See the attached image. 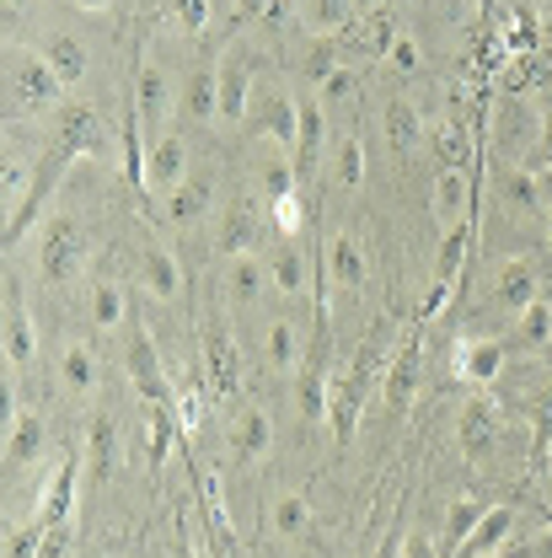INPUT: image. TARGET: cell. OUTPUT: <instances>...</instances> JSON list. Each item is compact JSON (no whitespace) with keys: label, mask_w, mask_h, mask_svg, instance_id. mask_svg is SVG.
Listing matches in <instances>:
<instances>
[{"label":"cell","mask_w":552,"mask_h":558,"mask_svg":"<svg viewBox=\"0 0 552 558\" xmlns=\"http://www.w3.org/2000/svg\"><path fill=\"white\" fill-rule=\"evenodd\" d=\"M60 92H65V81L54 75V65L44 54H33V49L5 54V102L16 113H49L60 102Z\"/></svg>","instance_id":"6da1fadb"},{"label":"cell","mask_w":552,"mask_h":558,"mask_svg":"<svg viewBox=\"0 0 552 558\" xmlns=\"http://www.w3.org/2000/svg\"><path fill=\"white\" fill-rule=\"evenodd\" d=\"M274 231V220H269V205L263 199H253L247 189L242 194H231V205L220 215V236H214V247L225 253V258H242V253H258V242Z\"/></svg>","instance_id":"7a4b0ae2"},{"label":"cell","mask_w":552,"mask_h":558,"mask_svg":"<svg viewBox=\"0 0 552 558\" xmlns=\"http://www.w3.org/2000/svg\"><path fill=\"white\" fill-rule=\"evenodd\" d=\"M38 269L49 284H70V279L86 269V231L75 215H54L44 226V247H38Z\"/></svg>","instance_id":"3957f363"},{"label":"cell","mask_w":552,"mask_h":558,"mask_svg":"<svg viewBox=\"0 0 552 558\" xmlns=\"http://www.w3.org/2000/svg\"><path fill=\"white\" fill-rule=\"evenodd\" d=\"M295 124H300V97H290L284 86L258 92L253 108H247V135L274 140L279 150H295Z\"/></svg>","instance_id":"277c9868"},{"label":"cell","mask_w":552,"mask_h":558,"mask_svg":"<svg viewBox=\"0 0 552 558\" xmlns=\"http://www.w3.org/2000/svg\"><path fill=\"white\" fill-rule=\"evenodd\" d=\"M124 371H130V381H135L139 403H177V392H172V376H167V365H161V354L150 344V333L135 328L130 333V344H124Z\"/></svg>","instance_id":"5b68a950"},{"label":"cell","mask_w":552,"mask_h":558,"mask_svg":"<svg viewBox=\"0 0 552 558\" xmlns=\"http://www.w3.org/2000/svg\"><path fill=\"white\" fill-rule=\"evenodd\" d=\"M456 446L467 451V462H488L499 451V409H493L488 392L462 403V414H456Z\"/></svg>","instance_id":"8992f818"},{"label":"cell","mask_w":552,"mask_h":558,"mask_svg":"<svg viewBox=\"0 0 552 558\" xmlns=\"http://www.w3.org/2000/svg\"><path fill=\"white\" fill-rule=\"evenodd\" d=\"M295 409H300V424H322L333 409V398H328V344L322 339L311 344V354L295 371Z\"/></svg>","instance_id":"52a82bcc"},{"label":"cell","mask_w":552,"mask_h":558,"mask_svg":"<svg viewBox=\"0 0 552 558\" xmlns=\"http://www.w3.org/2000/svg\"><path fill=\"white\" fill-rule=\"evenodd\" d=\"M199 365H205L214 398H231L242 387V354H236V339L220 323H205V354H199Z\"/></svg>","instance_id":"ba28073f"},{"label":"cell","mask_w":552,"mask_h":558,"mask_svg":"<svg viewBox=\"0 0 552 558\" xmlns=\"http://www.w3.org/2000/svg\"><path fill=\"white\" fill-rule=\"evenodd\" d=\"M418 381H424V349H418V339H408V344L387 360V381H381V398H387L392 414H408V409H414Z\"/></svg>","instance_id":"9c48e42d"},{"label":"cell","mask_w":552,"mask_h":558,"mask_svg":"<svg viewBox=\"0 0 552 558\" xmlns=\"http://www.w3.org/2000/svg\"><path fill=\"white\" fill-rule=\"evenodd\" d=\"M188 178V140L177 135V130H167V135L150 140V161H145V183L156 189V194H172L177 183Z\"/></svg>","instance_id":"30bf717a"},{"label":"cell","mask_w":552,"mask_h":558,"mask_svg":"<svg viewBox=\"0 0 552 558\" xmlns=\"http://www.w3.org/2000/svg\"><path fill=\"white\" fill-rule=\"evenodd\" d=\"M322 145H328V102L322 97H300V124H295V150H290V161H295L300 178L317 172Z\"/></svg>","instance_id":"8fae6325"},{"label":"cell","mask_w":552,"mask_h":558,"mask_svg":"<svg viewBox=\"0 0 552 558\" xmlns=\"http://www.w3.org/2000/svg\"><path fill=\"white\" fill-rule=\"evenodd\" d=\"M478 209V178L473 172H440L434 178V226L451 231Z\"/></svg>","instance_id":"7c38bea8"},{"label":"cell","mask_w":552,"mask_h":558,"mask_svg":"<svg viewBox=\"0 0 552 558\" xmlns=\"http://www.w3.org/2000/svg\"><path fill=\"white\" fill-rule=\"evenodd\" d=\"M167 108H172V81H167V70L156 65V60H139V75H135V113H139V124H145V135H156V130H161Z\"/></svg>","instance_id":"4fadbf2b"},{"label":"cell","mask_w":552,"mask_h":558,"mask_svg":"<svg viewBox=\"0 0 552 558\" xmlns=\"http://www.w3.org/2000/svg\"><path fill=\"white\" fill-rule=\"evenodd\" d=\"M0 333H5V360L11 365H27L33 360V317H27V301H22V290H16V275L5 279V312H0Z\"/></svg>","instance_id":"5bb4252c"},{"label":"cell","mask_w":552,"mask_h":558,"mask_svg":"<svg viewBox=\"0 0 552 558\" xmlns=\"http://www.w3.org/2000/svg\"><path fill=\"white\" fill-rule=\"evenodd\" d=\"M531 301H542V275H537V264L531 258H510L504 269H499V284H493V306H504V312H526Z\"/></svg>","instance_id":"9a60e30c"},{"label":"cell","mask_w":552,"mask_h":558,"mask_svg":"<svg viewBox=\"0 0 552 558\" xmlns=\"http://www.w3.org/2000/svg\"><path fill=\"white\" fill-rule=\"evenodd\" d=\"M467 253H473V215L440 236V253H434V301H429V306H440V301H445V290L462 279V269H467Z\"/></svg>","instance_id":"2e32d148"},{"label":"cell","mask_w":552,"mask_h":558,"mask_svg":"<svg viewBox=\"0 0 552 558\" xmlns=\"http://www.w3.org/2000/svg\"><path fill=\"white\" fill-rule=\"evenodd\" d=\"M247 108H253V60L247 54H225L220 60V119L247 124Z\"/></svg>","instance_id":"e0dca14e"},{"label":"cell","mask_w":552,"mask_h":558,"mask_svg":"<svg viewBox=\"0 0 552 558\" xmlns=\"http://www.w3.org/2000/svg\"><path fill=\"white\" fill-rule=\"evenodd\" d=\"M510 537H515V505H488V515L473 526V537L451 558H499Z\"/></svg>","instance_id":"ac0fdd59"},{"label":"cell","mask_w":552,"mask_h":558,"mask_svg":"<svg viewBox=\"0 0 552 558\" xmlns=\"http://www.w3.org/2000/svg\"><path fill=\"white\" fill-rule=\"evenodd\" d=\"M328 279L348 290V295H359L365 290V279H370V258H365V247H359V236L354 231H339L333 242H328Z\"/></svg>","instance_id":"d6986e66"},{"label":"cell","mask_w":552,"mask_h":558,"mask_svg":"<svg viewBox=\"0 0 552 558\" xmlns=\"http://www.w3.org/2000/svg\"><path fill=\"white\" fill-rule=\"evenodd\" d=\"M177 113L188 124H209L220 113V65H194L183 81V97H177Z\"/></svg>","instance_id":"ffe728a7"},{"label":"cell","mask_w":552,"mask_h":558,"mask_svg":"<svg viewBox=\"0 0 552 558\" xmlns=\"http://www.w3.org/2000/svg\"><path fill=\"white\" fill-rule=\"evenodd\" d=\"M209 205H214V178H209V172H188L172 194H161V209H167L172 226H194V220H205Z\"/></svg>","instance_id":"44dd1931"},{"label":"cell","mask_w":552,"mask_h":558,"mask_svg":"<svg viewBox=\"0 0 552 558\" xmlns=\"http://www.w3.org/2000/svg\"><path fill=\"white\" fill-rule=\"evenodd\" d=\"M220 290L231 306H253L263 290H269V264H258V253H242V258H225V275Z\"/></svg>","instance_id":"7402d4cb"},{"label":"cell","mask_w":552,"mask_h":558,"mask_svg":"<svg viewBox=\"0 0 552 558\" xmlns=\"http://www.w3.org/2000/svg\"><path fill=\"white\" fill-rule=\"evenodd\" d=\"M499 371H504V344L499 339H462L456 344V376L462 381L488 387V381H499Z\"/></svg>","instance_id":"603a6c76"},{"label":"cell","mask_w":552,"mask_h":558,"mask_svg":"<svg viewBox=\"0 0 552 558\" xmlns=\"http://www.w3.org/2000/svg\"><path fill=\"white\" fill-rule=\"evenodd\" d=\"M139 284H145L156 301H177L183 269H177V258H172L161 242H145V253H139Z\"/></svg>","instance_id":"cb8c5ba5"},{"label":"cell","mask_w":552,"mask_h":558,"mask_svg":"<svg viewBox=\"0 0 552 558\" xmlns=\"http://www.w3.org/2000/svg\"><path fill=\"white\" fill-rule=\"evenodd\" d=\"M81 462H86V457H65L60 473L49 478V494H44V505H38V521H44V526H65L70 521V510H75V484H81Z\"/></svg>","instance_id":"d4e9b609"},{"label":"cell","mask_w":552,"mask_h":558,"mask_svg":"<svg viewBox=\"0 0 552 558\" xmlns=\"http://www.w3.org/2000/svg\"><path fill=\"white\" fill-rule=\"evenodd\" d=\"M38 451H44V418L27 414V409H16L11 424H5V468L16 473V468H27Z\"/></svg>","instance_id":"484cf974"},{"label":"cell","mask_w":552,"mask_h":558,"mask_svg":"<svg viewBox=\"0 0 552 558\" xmlns=\"http://www.w3.org/2000/svg\"><path fill=\"white\" fill-rule=\"evenodd\" d=\"M113 462H119V418L91 414V424H86V468H91V478H108Z\"/></svg>","instance_id":"4316f807"},{"label":"cell","mask_w":552,"mask_h":558,"mask_svg":"<svg viewBox=\"0 0 552 558\" xmlns=\"http://www.w3.org/2000/svg\"><path fill=\"white\" fill-rule=\"evenodd\" d=\"M269 284L279 295H300L306 290V253L295 236H279L274 253H269Z\"/></svg>","instance_id":"83f0119b"},{"label":"cell","mask_w":552,"mask_h":558,"mask_svg":"<svg viewBox=\"0 0 552 558\" xmlns=\"http://www.w3.org/2000/svg\"><path fill=\"white\" fill-rule=\"evenodd\" d=\"M424 113H418L408 97H397V102H387V145L397 150V156H414L418 145H424Z\"/></svg>","instance_id":"f1b7e54d"},{"label":"cell","mask_w":552,"mask_h":558,"mask_svg":"<svg viewBox=\"0 0 552 558\" xmlns=\"http://www.w3.org/2000/svg\"><path fill=\"white\" fill-rule=\"evenodd\" d=\"M295 183H300V172H295V161H290V150H274V156H263V167H258V189H253V194H258L263 205L274 209L279 199H290V194H300Z\"/></svg>","instance_id":"f546056e"},{"label":"cell","mask_w":552,"mask_h":558,"mask_svg":"<svg viewBox=\"0 0 552 558\" xmlns=\"http://www.w3.org/2000/svg\"><path fill=\"white\" fill-rule=\"evenodd\" d=\"M499 194H504V205L515 209V215H548L542 183H537L531 167H504V172H499Z\"/></svg>","instance_id":"4dcf8cb0"},{"label":"cell","mask_w":552,"mask_h":558,"mask_svg":"<svg viewBox=\"0 0 552 558\" xmlns=\"http://www.w3.org/2000/svg\"><path fill=\"white\" fill-rule=\"evenodd\" d=\"M269 446H274V424H269V414H263V409H247V414L236 418V429H231L236 462H258Z\"/></svg>","instance_id":"1f68e13d"},{"label":"cell","mask_w":552,"mask_h":558,"mask_svg":"<svg viewBox=\"0 0 552 558\" xmlns=\"http://www.w3.org/2000/svg\"><path fill=\"white\" fill-rule=\"evenodd\" d=\"M499 119H504V130H499V145H504V150H531L537 135H542V113L526 108V102H504Z\"/></svg>","instance_id":"d6a6232c"},{"label":"cell","mask_w":552,"mask_h":558,"mask_svg":"<svg viewBox=\"0 0 552 558\" xmlns=\"http://www.w3.org/2000/svg\"><path fill=\"white\" fill-rule=\"evenodd\" d=\"M488 515V499H473V494H456L451 499V515H445V548H440V558H451L467 537H473V526Z\"/></svg>","instance_id":"836d02e7"},{"label":"cell","mask_w":552,"mask_h":558,"mask_svg":"<svg viewBox=\"0 0 552 558\" xmlns=\"http://www.w3.org/2000/svg\"><path fill=\"white\" fill-rule=\"evenodd\" d=\"M102 119H97V108H65L60 113V145L70 150H102Z\"/></svg>","instance_id":"e575fe53"},{"label":"cell","mask_w":552,"mask_h":558,"mask_svg":"<svg viewBox=\"0 0 552 558\" xmlns=\"http://www.w3.org/2000/svg\"><path fill=\"white\" fill-rule=\"evenodd\" d=\"M429 145H434L440 172H462V167H467V124H462V119H440V124L429 130Z\"/></svg>","instance_id":"d590c367"},{"label":"cell","mask_w":552,"mask_h":558,"mask_svg":"<svg viewBox=\"0 0 552 558\" xmlns=\"http://www.w3.org/2000/svg\"><path fill=\"white\" fill-rule=\"evenodd\" d=\"M333 178H339L344 194H354V189L365 183V140L354 135V130L333 140Z\"/></svg>","instance_id":"8d00e7d4"},{"label":"cell","mask_w":552,"mask_h":558,"mask_svg":"<svg viewBox=\"0 0 552 558\" xmlns=\"http://www.w3.org/2000/svg\"><path fill=\"white\" fill-rule=\"evenodd\" d=\"M60 381H65L75 398H86V392H97V354L86 344H70L60 354Z\"/></svg>","instance_id":"74e56055"},{"label":"cell","mask_w":552,"mask_h":558,"mask_svg":"<svg viewBox=\"0 0 552 558\" xmlns=\"http://www.w3.org/2000/svg\"><path fill=\"white\" fill-rule=\"evenodd\" d=\"M354 0H306V22L317 38H344V27L354 22Z\"/></svg>","instance_id":"f35d334b"},{"label":"cell","mask_w":552,"mask_h":558,"mask_svg":"<svg viewBox=\"0 0 552 558\" xmlns=\"http://www.w3.org/2000/svg\"><path fill=\"white\" fill-rule=\"evenodd\" d=\"M44 60L54 65V75L75 86L81 75H86V49H81V38H70V33H54L49 44H44Z\"/></svg>","instance_id":"ab89813d"},{"label":"cell","mask_w":552,"mask_h":558,"mask_svg":"<svg viewBox=\"0 0 552 558\" xmlns=\"http://www.w3.org/2000/svg\"><path fill=\"white\" fill-rule=\"evenodd\" d=\"M263 354H269L274 371H300V339H295V323H290V317H274V323H269Z\"/></svg>","instance_id":"60d3db41"},{"label":"cell","mask_w":552,"mask_h":558,"mask_svg":"<svg viewBox=\"0 0 552 558\" xmlns=\"http://www.w3.org/2000/svg\"><path fill=\"white\" fill-rule=\"evenodd\" d=\"M300 70H306V81H311V86H322L333 70H344V38H317V44L306 49Z\"/></svg>","instance_id":"b9f144b4"},{"label":"cell","mask_w":552,"mask_h":558,"mask_svg":"<svg viewBox=\"0 0 552 558\" xmlns=\"http://www.w3.org/2000/svg\"><path fill=\"white\" fill-rule=\"evenodd\" d=\"M91 323H97L102 333H113V328L124 323V290H119L113 279H97V284H91Z\"/></svg>","instance_id":"7bdbcfd3"},{"label":"cell","mask_w":552,"mask_h":558,"mask_svg":"<svg viewBox=\"0 0 552 558\" xmlns=\"http://www.w3.org/2000/svg\"><path fill=\"white\" fill-rule=\"evenodd\" d=\"M269 521H274L279 537H300V532L311 526V505H306L300 494H279L274 510H269Z\"/></svg>","instance_id":"ee69618b"},{"label":"cell","mask_w":552,"mask_h":558,"mask_svg":"<svg viewBox=\"0 0 552 558\" xmlns=\"http://www.w3.org/2000/svg\"><path fill=\"white\" fill-rule=\"evenodd\" d=\"M499 558H552V526L542 521L537 532H526V537H510Z\"/></svg>","instance_id":"f6af8a7d"},{"label":"cell","mask_w":552,"mask_h":558,"mask_svg":"<svg viewBox=\"0 0 552 558\" xmlns=\"http://www.w3.org/2000/svg\"><path fill=\"white\" fill-rule=\"evenodd\" d=\"M520 339H526V344H552V306L548 301H531V306L520 312Z\"/></svg>","instance_id":"bcb514c9"},{"label":"cell","mask_w":552,"mask_h":558,"mask_svg":"<svg viewBox=\"0 0 552 558\" xmlns=\"http://www.w3.org/2000/svg\"><path fill=\"white\" fill-rule=\"evenodd\" d=\"M354 86H359V70H354V65H344V70H333V75H328V81L317 86V97H322L328 108H339L344 97H354Z\"/></svg>","instance_id":"7dc6e473"},{"label":"cell","mask_w":552,"mask_h":558,"mask_svg":"<svg viewBox=\"0 0 552 558\" xmlns=\"http://www.w3.org/2000/svg\"><path fill=\"white\" fill-rule=\"evenodd\" d=\"M284 5H290V0H236L231 27H236V22H274V16H284Z\"/></svg>","instance_id":"c3c4849f"},{"label":"cell","mask_w":552,"mask_h":558,"mask_svg":"<svg viewBox=\"0 0 552 558\" xmlns=\"http://www.w3.org/2000/svg\"><path fill=\"white\" fill-rule=\"evenodd\" d=\"M531 418H537V429H531V451H537V462H548V451H552V392L531 409Z\"/></svg>","instance_id":"681fc988"},{"label":"cell","mask_w":552,"mask_h":558,"mask_svg":"<svg viewBox=\"0 0 552 558\" xmlns=\"http://www.w3.org/2000/svg\"><path fill=\"white\" fill-rule=\"evenodd\" d=\"M531 44H537V11L515 5L510 11V49H531Z\"/></svg>","instance_id":"f907efd6"},{"label":"cell","mask_w":552,"mask_h":558,"mask_svg":"<svg viewBox=\"0 0 552 558\" xmlns=\"http://www.w3.org/2000/svg\"><path fill=\"white\" fill-rule=\"evenodd\" d=\"M38 548H44V521H33V526L11 532V543H5V558H38Z\"/></svg>","instance_id":"816d5d0a"},{"label":"cell","mask_w":552,"mask_h":558,"mask_svg":"<svg viewBox=\"0 0 552 558\" xmlns=\"http://www.w3.org/2000/svg\"><path fill=\"white\" fill-rule=\"evenodd\" d=\"M70 548H75V532L65 526H44V548H38V558H70Z\"/></svg>","instance_id":"f5cc1de1"},{"label":"cell","mask_w":552,"mask_h":558,"mask_svg":"<svg viewBox=\"0 0 552 558\" xmlns=\"http://www.w3.org/2000/svg\"><path fill=\"white\" fill-rule=\"evenodd\" d=\"M526 167H531V172H552V113H542V135H537V145H531Z\"/></svg>","instance_id":"db71d44e"},{"label":"cell","mask_w":552,"mask_h":558,"mask_svg":"<svg viewBox=\"0 0 552 558\" xmlns=\"http://www.w3.org/2000/svg\"><path fill=\"white\" fill-rule=\"evenodd\" d=\"M387 65L392 70H418V38L414 33H397V44L387 49Z\"/></svg>","instance_id":"11a10c76"},{"label":"cell","mask_w":552,"mask_h":558,"mask_svg":"<svg viewBox=\"0 0 552 558\" xmlns=\"http://www.w3.org/2000/svg\"><path fill=\"white\" fill-rule=\"evenodd\" d=\"M403 543H408V537H403V510H397V521L387 526V537H381L376 558H403Z\"/></svg>","instance_id":"9f6ffc18"},{"label":"cell","mask_w":552,"mask_h":558,"mask_svg":"<svg viewBox=\"0 0 552 558\" xmlns=\"http://www.w3.org/2000/svg\"><path fill=\"white\" fill-rule=\"evenodd\" d=\"M403 558H440V548L424 537V532H408V543H403Z\"/></svg>","instance_id":"6f0895ef"},{"label":"cell","mask_w":552,"mask_h":558,"mask_svg":"<svg viewBox=\"0 0 552 558\" xmlns=\"http://www.w3.org/2000/svg\"><path fill=\"white\" fill-rule=\"evenodd\" d=\"M177 11H183V22L199 33V27H205V16H209V0H177Z\"/></svg>","instance_id":"680465c9"},{"label":"cell","mask_w":552,"mask_h":558,"mask_svg":"<svg viewBox=\"0 0 552 558\" xmlns=\"http://www.w3.org/2000/svg\"><path fill=\"white\" fill-rule=\"evenodd\" d=\"M75 5H86V11H102V5H108V0H75Z\"/></svg>","instance_id":"91938a15"},{"label":"cell","mask_w":552,"mask_h":558,"mask_svg":"<svg viewBox=\"0 0 552 558\" xmlns=\"http://www.w3.org/2000/svg\"><path fill=\"white\" fill-rule=\"evenodd\" d=\"M542 473H548V488H552V451H548V462H542Z\"/></svg>","instance_id":"94428289"},{"label":"cell","mask_w":552,"mask_h":558,"mask_svg":"<svg viewBox=\"0 0 552 558\" xmlns=\"http://www.w3.org/2000/svg\"><path fill=\"white\" fill-rule=\"evenodd\" d=\"M542 220H548V242H552V205H548V215H542Z\"/></svg>","instance_id":"6125c7cd"},{"label":"cell","mask_w":552,"mask_h":558,"mask_svg":"<svg viewBox=\"0 0 552 558\" xmlns=\"http://www.w3.org/2000/svg\"><path fill=\"white\" fill-rule=\"evenodd\" d=\"M354 5H359V11H370V5H376V0H354Z\"/></svg>","instance_id":"be15d7a7"},{"label":"cell","mask_w":552,"mask_h":558,"mask_svg":"<svg viewBox=\"0 0 552 558\" xmlns=\"http://www.w3.org/2000/svg\"><path fill=\"white\" fill-rule=\"evenodd\" d=\"M542 521H548V526H552V510H542Z\"/></svg>","instance_id":"e7e4bbea"},{"label":"cell","mask_w":552,"mask_h":558,"mask_svg":"<svg viewBox=\"0 0 552 558\" xmlns=\"http://www.w3.org/2000/svg\"><path fill=\"white\" fill-rule=\"evenodd\" d=\"M177 558H199V554H188V548H183V554H177Z\"/></svg>","instance_id":"03108f58"}]
</instances>
